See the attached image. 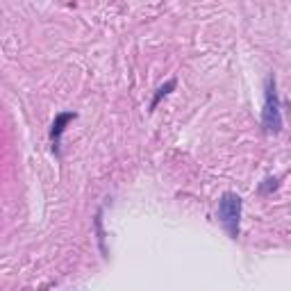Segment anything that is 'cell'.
<instances>
[{
    "instance_id": "obj_1",
    "label": "cell",
    "mask_w": 291,
    "mask_h": 291,
    "mask_svg": "<svg viewBox=\"0 0 291 291\" xmlns=\"http://www.w3.org/2000/svg\"><path fill=\"white\" fill-rule=\"evenodd\" d=\"M221 219L225 221V225L230 228V232H234L237 228V221H239V198L232 194H228L221 203Z\"/></svg>"
},
{
    "instance_id": "obj_2",
    "label": "cell",
    "mask_w": 291,
    "mask_h": 291,
    "mask_svg": "<svg viewBox=\"0 0 291 291\" xmlns=\"http://www.w3.org/2000/svg\"><path fill=\"white\" fill-rule=\"evenodd\" d=\"M71 119H73V114H62V116H59V119H57V123H55V130H53V134H55V137H57V134L62 132V125L66 123V121H71Z\"/></svg>"
}]
</instances>
